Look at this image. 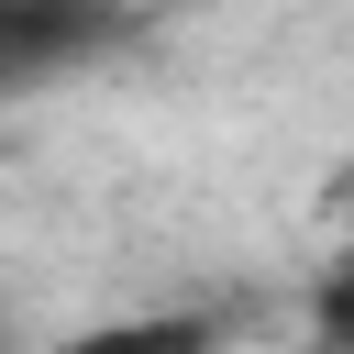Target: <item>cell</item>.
<instances>
[{"mask_svg": "<svg viewBox=\"0 0 354 354\" xmlns=\"http://www.w3.org/2000/svg\"><path fill=\"white\" fill-rule=\"evenodd\" d=\"M321 332H332V343H354V254H343V266H332V288H321Z\"/></svg>", "mask_w": 354, "mask_h": 354, "instance_id": "7a4b0ae2", "label": "cell"}, {"mask_svg": "<svg viewBox=\"0 0 354 354\" xmlns=\"http://www.w3.org/2000/svg\"><path fill=\"white\" fill-rule=\"evenodd\" d=\"M111 22H122L111 0H0V100L55 77V66H77V55H100Z\"/></svg>", "mask_w": 354, "mask_h": 354, "instance_id": "6da1fadb", "label": "cell"}]
</instances>
